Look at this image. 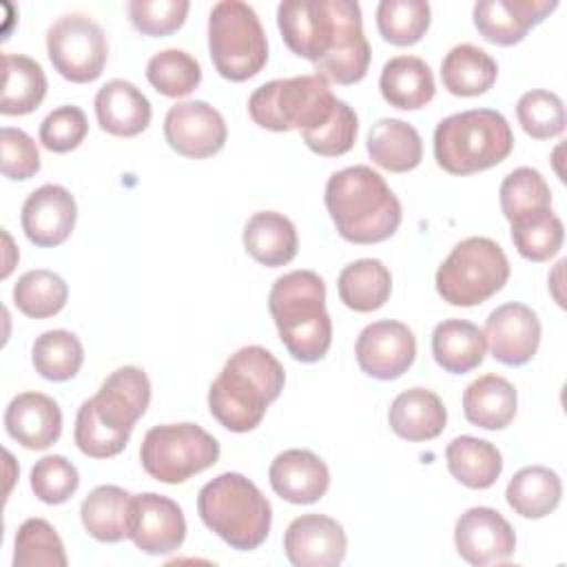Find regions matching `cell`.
<instances>
[{
	"mask_svg": "<svg viewBox=\"0 0 567 567\" xmlns=\"http://www.w3.org/2000/svg\"><path fill=\"white\" fill-rule=\"evenodd\" d=\"M286 47L312 62L317 75L334 84H354L370 66L361 7L352 0H286L277 7Z\"/></svg>",
	"mask_w": 567,
	"mask_h": 567,
	"instance_id": "obj_1",
	"label": "cell"
},
{
	"mask_svg": "<svg viewBox=\"0 0 567 567\" xmlns=\"http://www.w3.org/2000/svg\"><path fill=\"white\" fill-rule=\"evenodd\" d=\"M151 403V381L142 368L122 365L78 408L73 439L91 458L117 456Z\"/></svg>",
	"mask_w": 567,
	"mask_h": 567,
	"instance_id": "obj_2",
	"label": "cell"
},
{
	"mask_svg": "<svg viewBox=\"0 0 567 567\" xmlns=\"http://www.w3.org/2000/svg\"><path fill=\"white\" fill-rule=\"evenodd\" d=\"M286 383L284 365L261 346H244L224 363L208 390L210 414L230 432L255 430Z\"/></svg>",
	"mask_w": 567,
	"mask_h": 567,
	"instance_id": "obj_3",
	"label": "cell"
},
{
	"mask_svg": "<svg viewBox=\"0 0 567 567\" xmlns=\"http://www.w3.org/2000/svg\"><path fill=\"white\" fill-rule=\"evenodd\" d=\"M323 199L337 233L350 244L385 241L396 233L403 217L399 197L365 164L332 173Z\"/></svg>",
	"mask_w": 567,
	"mask_h": 567,
	"instance_id": "obj_4",
	"label": "cell"
},
{
	"mask_svg": "<svg viewBox=\"0 0 567 567\" xmlns=\"http://www.w3.org/2000/svg\"><path fill=\"white\" fill-rule=\"evenodd\" d=\"M268 310L288 354L301 363L326 357L332 343V319L326 310V284L312 270H292L275 279Z\"/></svg>",
	"mask_w": 567,
	"mask_h": 567,
	"instance_id": "obj_5",
	"label": "cell"
},
{
	"mask_svg": "<svg viewBox=\"0 0 567 567\" xmlns=\"http://www.w3.org/2000/svg\"><path fill=\"white\" fill-rule=\"evenodd\" d=\"M202 523L239 551L257 549L270 534L272 507L261 489L237 472H224L197 494Z\"/></svg>",
	"mask_w": 567,
	"mask_h": 567,
	"instance_id": "obj_6",
	"label": "cell"
},
{
	"mask_svg": "<svg viewBox=\"0 0 567 567\" xmlns=\"http://www.w3.org/2000/svg\"><path fill=\"white\" fill-rule=\"evenodd\" d=\"M514 148L503 113L472 109L443 117L434 128V159L450 175H472L501 164Z\"/></svg>",
	"mask_w": 567,
	"mask_h": 567,
	"instance_id": "obj_7",
	"label": "cell"
},
{
	"mask_svg": "<svg viewBox=\"0 0 567 567\" xmlns=\"http://www.w3.org/2000/svg\"><path fill=\"white\" fill-rule=\"evenodd\" d=\"M337 100L330 82L321 75H297L270 80L248 97V115L261 128L286 133L292 128L315 131L323 126Z\"/></svg>",
	"mask_w": 567,
	"mask_h": 567,
	"instance_id": "obj_8",
	"label": "cell"
},
{
	"mask_svg": "<svg viewBox=\"0 0 567 567\" xmlns=\"http://www.w3.org/2000/svg\"><path fill=\"white\" fill-rule=\"evenodd\" d=\"M208 51L217 73L230 82L257 75L268 62V40L255 9L241 0H221L208 16Z\"/></svg>",
	"mask_w": 567,
	"mask_h": 567,
	"instance_id": "obj_9",
	"label": "cell"
},
{
	"mask_svg": "<svg viewBox=\"0 0 567 567\" xmlns=\"http://www.w3.org/2000/svg\"><path fill=\"white\" fill-rule=\"evenodd\" d=\"M509 279V261L489 237L458 241L436 270V292L450 306L472 308L496 295Z\"/></svg>",
	"mask_w": 567,
	"mask_h": 567,
	"instance_id": "obj_10",
	"label": "cell"
},
{
	"mask_svg": "<svg viewBox=\"0 0 567 567\" xmlns=\"http://www.w3.org/2000/svg\"><path fill=\"white\" fill-rule=\"evenodd\" d=\"M219 458V443L197 423H166L151 427L140 445L144 472L168 485L213 467Z\"/></svg>",
	"mask_w": 567,
	"mask_h": 567,
	"instance_id": "obj_11",
	"label": "cell"
},
{
	"mask_svg": "<svg viewBox=\"0 0 567 567\" xmlns=\"http://www.w3.org/2000/svg\"><path fill=\"white\" fill-rule=\"evenodd\" d=\"M53 69L69 82L86 84L102 75L109 44L102 27L84 13H64L47 31Z\"/></svg>",
	"mask_w": 567,
	"mask_h": 567,
	"instance_id": "obj_12",
	"label": "cell"
},
{
	"mask_svg": "<svg viewBox=\"0 0 567 567\" xmlns=\"http://www.w3.org/2000/svg\"><path fill=\"white\" fill-rule=\"evenodd\" d=\"M164 137L168 146L190 159H204L219 153L228 128L224 115L204 100L177 102L164 117Z\"/></svg>",
	"mask_w": 567,
	"mask_h": 567,
	"instance_id": "obj_13",
	"label": "cell"
},
{
	"mask_svg": "<svg viewBox=\"0 0 567 567\" xmlns=\"http://www.w3.org/2000/svg\"><path fill=\"white\" fill-rule=\"evenodd\" d=\"M359 368L379 381L399 379L416 359L414 332L394 319L365 326L354 346Z\"/></svg>",
	"mask_w": 567,
	"mask_h": 567,
	"instance_id": "obj_14",
	"label": "cell"
},
{
	"mask_svg": "<svg viewBox=\"0 0 567 567\" xmlns=\"http://www.w3.org/2000/svg\"><path fill=\"white\" fill-rule=\"evenodd\" d=\"M454 545L458 556L476 567L505 563L516 551L514 527L492 507H470L454 525Z\"/></svg>",
	"mask_w": 567,
	"mask_h": 567,
	"instance_id": "obj_15",
	"label": "cell"
},
{
	"mask_svg": "<svg viewBox=\"0 0 567 567\" xmlns=\"http://www.w3.org/2000/svg\"><path fill=\"white\" fill-rule=\"evenodd\" d=\"M128 538L140 551L151 556L177 551L186 538V518L182 507L164 494H135Z\"/></svg>",
	"mask_w": 567,
	"mask_h": 567,
	"instance_id": "obj_16",
	"label": "cell"
},
{
	"mask_svg": "<svg viewBox=\"0 0 567 567\" xmlns=\"http://www.w3.org/2000/svg\"><path fill=\"white\" fill-rule=\"evenodd\" d=\"M483 334L492 357L503 365L516 368L536 354L540 346V321L529 306L509 301L489 312Z\"/></svg>",
	"mask_w": 567,
	"mask_h": 567,
	"instance_id": "obj_17",
	"label": "cell"
},
{
	"mask_svg": "<svg viewBox=\"0 0 567 567\" xmlns=\"http://www.w3.org/2000/svg\"><path fill=\"white\" fill-rule=\"evenodd\" d=\"M346 549L343 525L323 514L297 516L284 534V551L295 567H337Z\"/></svg>",
	"mask_w": 567,
	"mask_h": 567,
	"instance_id": "obj_18",
	"label": "cell"
},
{
	"mask_svg": "<svg viewBox=\"0 0 567 567\" xmlns=\"http://www.w3.org/2000/svg\"><path fill=\"white\" fill-rule=\"evenodd\" d=\"M78 204L60 184L35 188L22 204V230L38 248H53L69 239L75 228Z\"/></svg>",
	"mask_w": 567,
	"mask_h": 567,
	"instance_id": "obj_19",
	"label": "cell"
},
{
	"mask_svg": "<svg viewBox=\"0 0 567 567\" xmlns=\"http://www.w3.org/2000/svg\"><path fill=\"white\" fill-rule=\"evenodd\" d=\"M556 0H481L474 4V27L492 44H518L529 29L540 24L554 9Z\"/></svg>",
	"mask_w": 567,
	"mask_h": 567,
	"instance_id": "obj_20",
	"label": "cell"
},
{
	"mask_svg": "<svg viewBox=\"0 0 567 567\" xmlns=\"http://www.w3.org/2000/svg\"><path fill=\"white\" fill-rule=\"evenodd\" d=\"M268 481L279 498L292 505H310L328 492L330 470L315 452L295 447L275 456L268 467Z\"/></svg>",
	"mask_w": 567,
	"mask_h": 567,
	"instance_id": "obj_21",
	"label": "cell"
},
{
	"mask_svg": "<svg viewBox=\"0 0 567 567\" xmlns=\"http://www.w3.org/2000/svg\"><path fill=\"white\" fill-rule=\"evenodd\" d=\"M4 430L27 450H47L62 434L60 405L42 392H22L4 410Z\"/></svg>",
	"mask_w": 567,
	"mask_h": 567,
	"instance_id": "obj_22",
	"label": "cell"
},
{
	"mask_svg": "<svg viewBox=\"0 0 567 567\" xmlns=\"http://www.w3.org/2000/svg\"><path fill=\"white\" fill-rule=\"evenodd\" d=\"M95 117L102 131L117 137H135L151 124L148 97L128 80H111L95 93Z\"/></svg>",
	"mask_w": 567,
	"mask_h": 567,
	"instance_id": "obj_23",
	"label": "cell"
},
{
	"mask_svg": "<svg viewBox=\"0 0 567 567\" xmlns=\"http://www.w3.org/2000/svg\"><path fill=\"white\" fill-rule=\"evenodd\" d=\"M388 423L392 432L405 441H432L445 430L447 410L432 390L410 388L394 396L388 412Z\"/></svg>",
	"mask_w": 567,
	"mask_h": 567,
	"instance_id": "obj_24",
	"label": "cell"
},
{
	"mask_svg": "<svg viewBox=\"0 0 567 567\" xmlns=\"http://www.w3.org/2000/svg\"><path fill=\"white\" fill-rule=\"evenodd\" d=\"M383 100L401 111H419L434 97V75L425 60L416 55L390 58L379 78Z\"/></svg>",
	"mask_w": 567,
	"mask_h": 567,
	"instance_id": "obj_25",
	"label": "cell"
},
{
	"mask_svg": "<svg viewBox=\"0 0 567 567\" xmlns=\"http://www.w3.org/2000/svg\"><path fill=\"white\" fill-rule=\"evenodd\" d=\"M133 496L117 485H100L86 494L80 518L86 534L100 543H120L128 538L133 518Z\"/></svg>",
	"mask_w": 567,
	"mask_h": 567,
	"instance_id": "obj_26",
	"label": "cell"
},
{
	"mask_svg": "<svg viewBox=\"0 0 567 567\" xmlns=\"http://www.w3.org/2000/svg\"><path fill=\"white\" fill-rule=\"evenodd\" d=\"M244 248L261 266H286L299 248L297 228L277 210H259L244 226Z\"/></svg>",
	"mask_w": 567,
	"mask_h": 567,
	"instance_id": "obj_27",
	"label": "cell"
},
{
	"mask_svg": "<svg viewBox=\"0 0 567 567\" xmlns=\"http://www.w3.org/2000/svg\"><path fill=\"white\" fill-rule=\"evenodd\" d=\"M365 148L370 159L390 173H408L423 159L419 131L396 117L377 120L368 133Z\"/></svg>",
	"mask_w": 567,
	"mask_h": 567,
	"instance_id": "obj_28",
	"label": "cell"
},
{
	"mask_svg": "<svg viewBox=\"0 0 567 567\" xmlns=\"http://www.w3.org/2000/svg\"><path fill=\"white\" fill-rule=\"evenodd\" d=\"M518 408L516 388L501 374H483L463 392L465 419L483 430L507 427Z\"/></svg>",
	"mask_w": 567,
	"mask_h": 567,
	"instance_id": "obj_29",
	"label": "cell"
},
{
	"mask_svg": "<svg viewBox=\"0 0 567 567\" xmlns=\"http://www.w3.org/2000/svg\"><path fill=\"white\" fill-rule=\"evenodd\" d=\"M485 334L465 319H445L432 332L434 361L452 374H465L485 359Z\"/></svg>",
	"mask_w": 567,
	"mask_h": 567,
	"instance_id": "obj_30",
	"label": "cell"
},
{
	"mask_svg": "<svg viewBox=\"0 0 567 567\" xmlns=\"http://www.w3.org/2000/svg\"><path fill=\"white\" fill-rule=\"evenodd\" d=\"M496 78V60L470 42L452 47L441 62V82L452 95L458 97H474L489 91Z\"/></svg>",
	"mask_w": 567,
	"mask_h": 567,
	"instance_id": "obj_31",
	"label": "cell"
},
{
	"mask_svg": "<svg viewBox=\"0 0 567 567\" xmlns=\"http://www.w3.org/2000/svg\"><path fill=\"white\" fill-rule=\"evenodd\" d=\"M450 474L470 489L492 487L503 472V456L489 441L476 436H456L445 447Z\"/></svg>",
	"mask_w": 567,
	"mask_h": 567,
	"instance_id": "obj_32",
	"label": "cell"
},
{
	"mask_svg": "<svg viewBox=\"0 0 567 567\" xmlns=\"http://www.w3.org/2000/svg\"><path fill=\"white\" fill-rule=\"evenodd\" d=\"M563 496L560 476L543 465H529L518 470L507 483V505L523 518L549 516Z\"/></svg>",
	"mask_w": 567,
	"mask_h": 567,
	"instance_id": "obj_33",
	"label": "cell"
},
{
	"mask_svg": "<svg viewBox=\"0 0 567 567\" xmlns=\"http://www.w3.org/2000/svg\"><path fill=\"white\" fill-rule=\"evenodd\" d=\"M337 290L350 310L372 312L390 299L392 275L379 259H357L339 272Z\"/></svg>",
	"mask_w": 567,
	"mask_h": 567,
	"instance_id": "obj_34",
	"label": "cell"
},
{
	"mask_svg": "<svg viewBox=\"0 0 567 567\" xmlns=\"http://www.w3.org/2000/svg\"><path fill=\"white\" fill-rule=\"evenodd\" d=\"M2 115H27L35 111L47 95V75L29 55L2 53Z\"/></svg>",
	"mask_w": 567,
	"mask_h": 567,
	"instance_id": "obj_35",
	"label": "cell"
},
{
	"mask_svg": "<svg viewBox=\"0 0 567 567\" xmlns=\"http://www.w3.org/2000/svg\"><path fill=\"white\" fill-rule=\"evenodd\" d=\"M31 361L42 379L69 381L84 363V348L78 334L69 330H47L33 341Z\"/></svg>",
	"mask_w": 567,
	"mask_h": 567,
	"instance_id": "obj_36",
	"label": "cell"
},
{
	"mask_svg": "<svg viewBox=\"0 0 567 567\" xmlns=\"http://www.w3.org/2000/svg\"><path fill=\"white\" fill-rule=\"evenodd\" d=\"M509 226L518 255L529 261H547L563 248L565 228L551 208L520 215Z\"/></svg>",
	"mask_w": 567,
	"mask_h": 567,
	"instance_id": "obj_37",
	"label": "cell"
},
{
	"mask_svg": "<svg viewBox=\"0 0 567 567\" xmlns=\"http://www.w3.org/2000/svg\"><path fill=\"white\" fill-rule=\"evenodd\" d=\"M69 299L66 281L47 268L27 270L13 286L16 308L31 319H47L58 315Z\"/></svg>",
	"mask_w": 567,
	"mask_h": 567,
	"instance_id": "obj_38",
	"label": "cell"
},
{
	"mask_svg": "<svg viewBox=\"0 0 567 567\" xmlns=\"http://www.w3.org/2000/svg\"><path fill=\"white\" fill-rule=\"evenodd\" d=\"M66 551L55 527L44 518H27L13 540V567H64Z\"/></svg>",
	"mask_w": 567,
	"mask_h": 567,
	"instance_id": "obj_39",
	"label": "cell"
},
{
	"mask_svg": "<svg viewBox=\"0 0 567 567\" xmlns=\"http://www.w3.org/2000/svg\"><path fill=\"white\" fill-rule=\"evenodd\" d=\"M430 18L425 0H381L377 7V29L394 47L416 44L425 35Z\"/></svg>",
	"mask_w": 567,
	"mask_h": 567,
	"instance_id": "obj_40",
	"label": "cell"
},
{
	"mask_svg": "<svg viewBox=\"0 0 567 567\" xmlns=\"http://www.w3.org/2000/svg\"><path fill=\"white\" fill-rule=\"evenodd\" d=\"M146 80L166 97H184L199 86L202 66L182 49H164L148 60Z\"/></svg>",
	"mask_w": 567,
	"mask_h": 567,
	"instance_id": "obj_41",
	"label": "cell"
},
{
	"mask_svg": "<svg viewBox=\"0 0 567 567\" xmlns=\"http://www.w3.org/2000/svg\"><path fill=\"white\" fill-rule=\"evenodd\" d=\"M501 210L507 221L534 213L551 208V190L545 177L529 166H518L505 175L498 188Z\"/></svg>",
	"mask_w": 567,
	"mask_h": 567,
	"instance_id": "obj_42",
	"label": "cell"
},
{
	"mask_svg": "<svg viewBox=\"0 0 567 567\" xmlns=\"http://www.w3.org/2000/svg\"><path fill=\"white\" fill-rule=\"evenodd\" d=\"M516 117L523 131L534 140H549L565 131L567 113L563 100L545 89H534L520 95Z\"/></svg>",
	"mask_w": 567,
	"mask_h": 567,
	"instance_id": "obj_43",
	"label": "cell"
},
{
	"mask_svg": "<svg viewBox=\"0 0 567 567\" xmlns=\"http://www.w3.org/2000/svg\"><path fill=\"white\" fill-rule=\"evenodd\" d=\"M357 131H359V120L354 109L348 102L337 100V106L330 120L315 131H303L301 137L312 153L323 157H339L354 146Z\"/></svg>",
	"mask_w": 567,
	"mask_h": 567,
	"instance_id": "obj_44",
	"label": "cell"
},
{
	"mask_svg": "<svg viewBox=\"0 0 567 567\" xmlns=\"http://www.w3.org/2000/svg\"><path fill=\"white\" fill-rule=\"evenodd\" d=\"M78 487H80L78 467L60 454L42 456L31 467V489L47 505L66 503L78 492Z\"/></svg>",
	"mask_w": 567,
	"mask_h": 567,
	"instance_id": "obj_45",
	"label": "cell"
},
{
	"mask_svg": "<svg viewBox=\"0 0 567 567\" xmlns=\"http://www.w3.org/2000/svg\"><path fill=\"white\" fill-rule=\"evenodd\" d=\"M188 0H128L126 13L131 24L151 38L177 31L188 13Z\"/></svg>",
	"mask_w": 567,
	"mask_h": 567,
	"instance_id": "obj_46",
	"label": "cell"
},
{
	"mask_svg": "<svg viewBox=\"0 0 567 567\" xmlns=\"http://www.w3.org/2000/svg\"><path fill=\"white\" fill-rule=\"evenodd\" d=\"M89 133L86 115L80 106L64 104L53 109L40 124V142L51 153H69L78 148Z\"/></svg>",
	"mask_w": 567,
	"mask_h": 567,
	"instance_id": "obj_47",
	"label": "cell"
},
{
	"mask_svg": "<svg viewBox=\"0 0 567 567\" xmlns=\"http://www.w3.org/2000/svg\"><path fill=\"white\" fill-rule=\"evenodd\" d=\"M0 166L2 175L13 182L29 179L40 171V151L22 128L4 126L0 131Z\"/></svg>",
	"mask_w": 567,
	"mask_h": 567,
	"instance_id": "obj_48",
	"label": "cell"
}]
</instances>
